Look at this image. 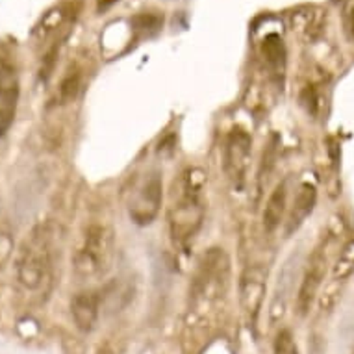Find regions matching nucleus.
Returning <instances> with one entry per match:
<instances>
[{
    "label": "nucleus",
    "instance_id": "nucleus-1",
    "mask_svg": "<svg viewBox=\"0 0 354 354\" xmlns=\"http://www.w3.org/2000/svg\"><path fill=\"white\" fill-rule=\"evenodd\" d=\"M204 173L201 169H187L174 184L173 203L169 206L167 221L174 245L186 247L203 227L204 214Z\"/></svg>",
    "mask_w": 354,
    "mask_h": 354
},
{
    "label": "nucleus",
    "instance_id": "nucleus-2",
    "mask_svg": "<svg viewBox=\"0 0 354 354\" xmlns=\"http://www.w3.org/2000/svg\"><path fill=\"white\" fill-rule=\"evenodd\" d=\"M163 184L162 174L156 169H149L145 173L136 174L130 178L127 192H124V204L130 219L140 227L151 225L156 219L162 208Z\"/></svg>",
    "mask_w": 354,
    "mask_h": 354
},
{
    "label": "nucleus",
    "instance_id": "nucleus-3",
    "mask_svg": "<svg viewBox=\"0 0 354 354\" xmlns=\"http://www.w3.org/2000/svg\"><path fill=\"white\" fill-rule=\"evenodd\" d=\"M113 258V236L110 228L93 225L86 230L82 245L76 250L75 268L82 277H99L110 269Z\"/></svg>",
    "mask_w": 354,
    "mask_h": 354
},
{
    "label": "nucleus",
    "instance_id": "nucleus-4",
    "mask_svg": "<svg viewBox=\"0 0 354 354\" xmlns=\"http://www.w3.org/2000/svg\"><path fill=\"white\" fill-rule=\"evenodd\" d=\"M50 268V243L43 228L32 234L17 260V277L28 290L39 288Z\"/></svg>",
    "mask_w": 354,
    "mask_h": 354
},
{
    "label": "nucleus",
    "instance_id": "nucleus-5",
    "mask_svg": "<svg viewBox=\"0 0 354 354\" xmlns=\"http://www.w3.org/2000/svg\"><path fill=\"white\" fill-rule=\"evenodd\" d=\"M250 151H252V138L243 128H234L228 134L227 145H225V171L238 189H241L247 182Z\"/></svg>",
    "mask_w": 354,
    "mask_h": 354
},
{
    "label": "nucleus",
    "instance_id": "nucleus-6",
    "mask_svg": "<svg viewBox=\"0 0 354 354\" xmlns=\"http://www.w3.org/2000/svg\"><path fill=\"white\" fill-rule=\"evenodd\" d=\"M19 76L8 59L0 58V138L10 132L19 104Z\"/></svg>",
    "mask_w": 354,
    "mask_h": 354
},
{
    "label": "nucleus",
    "instance_id": "nucleus-7",
    "mask_svg": "<svg viewBox=\"0 0 354 354\" xmlns=\"http://www.w3.org/2000/svg\"><path fill=\"white\" fill-rule=\"evenodd\" d=\"M326 263H328V256L325 252V245H319L317 249L312 252L310 260H308L306 271L302 277L301 288H299V297H297V310L299 314L306 315L310 308L314 304V299L321 288V282L325 280L326 274Z\"/></svg>",
    "mask_w": 354,
    "mask_h": 354
},
{
    "label": "nucleus",
    "instance_id": "nucleus-8",
    "mask_svg": "<svg viewBox=\"0 0 354 354\" xmlns=\"http://www.w3.org/2000/svg\"><path fill=\"white\" fill-rule=\"evenodd\" d=\"M100 299L93 291H82L76 293L71 301V315L75 319L78 330L91 332L99 321Z\"/></svg>",
    "mask_w": 354,
    "mask_h": 354
},
{
    "label": "nucleus",
    "instance_id": "nucleus-9",
    "mask_svg": "<svg viewBox=\"0 0 354 354\" xmlns=\"http://www.w3.org/2000/svg\"><path fill=\"white\" fill-rule=\"evenodd\" d=\"M263 295H266V273H263V269H247L243 279H241V302H243L245 312L252 317V321L256 319V315L260 312Z\"/></svg>",
    "mask_w": 354,
    "mask_h": 354
},
{
    "label": "nucleus",
    "instance_id": "nucleus-10",
    "mask_svg": "<svg viewBox=\"0 0 354 354\" xmlns=\"http://www.w3.org/2000/svg\"><path fill=\"white\" fill-rule=\"evenodd\" d=\"M315 198H317V193H315V187L310 186V184H302L299 187V192L295 195V201H293V206H291L290 219H288V232H293L297 228L301 227L302 223L306 221V217L312 212H314Z\"/></svg>",
    "mask_w": 354,
    "mask_h": 354
},
{
    "label": "nucleus",
    "instance_id": "nucleus-11",
    "mask_svg": "<svg viewBox=\"0 0 354 354\" xmlns=\"http://www.w3.org/2000/svg\"><path fill=\"white\" fill-rule=\"evenodd\" d=\"M286 208H288V187L286 184H279L274 187V192L271 193L268 204H266V209H263V228L268 232H273L274 228L280 227V223L284 219Z\"/></svg>",
    "mask_w": 354,
    "mask_h": 354
},
{
    "label": "nucleus",
    "instance_id": "nucleus-12",
    "mask_svg": "<svg viewBox=\"0 0 354 354\" xmlns=\"http://www.w3.org/2000/svg\"><path fill=\"white\" fill-rule=\"evenodd\" d=\"M263 56L266 62L273 67H284V45L280 41L279 35H269L268 39L263 41Z\"/></svg>",
    "mask_w": 354,
    "mask_h": 354
},
{
    "label": "nucleus",
    "instance_id": "nucleus-13",
    "mask_svg": "<svg viewBox=\"0 0 354 354\" xmlns=\"http://www.w3.org/2000/svg\"><path fill=\"white\" fill-rule=\"evenodd\" d=\"M274 354H299V347H297L295 336L293 332L284 328L277 334V339H274Z\"/></svg>",
    "mask_w": 354,
    "mask_h": 354
},
{
    "label": "nucleus",
    "instance_id": "nucleus-14",
    "mask_svg": "<svg viewBox=\"0 0 354 354\" xmlns=\"http://www.w3.org/2000/svg\"><path fill=\"white\" fill-rule=\"evenodd\" d=\"M78 91H80V76L76 75H67L64 78V82H62V86H59V100L62 102H71V100L75 99L76 95H78Z\"/></svg>",
    "mask_w": 354,
    "mask_h": 354
},
{
    "label": "nucleus",
    "instance_id": "nucleus-15",
    "mask_svg": "<svg viewBox=\"0 0 354 354\" xmlns=\"http://www.w3.org/2000/svg\"><path fill=\"white\" fill-rule=\"evenodd\" d=\"M351 32H353V37H354V12L351 15Z\"/></svg>",
    "mask_w": 354,
    "mask_h": 354
}]
</instances>
